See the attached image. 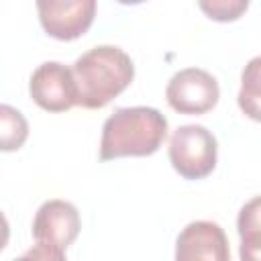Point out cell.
Listing matches in <instances>:
<instances>
[{"label": "cell", "mask_w": 261, "mask_h": 261, "mask_svg": "<svg viewBox=\"0 0 261 261\" xmlns=\"http://www.w3.org/2000/svg\"><path fill=\"white\" fill-rule=\"evenodd\" d=\"M77 84V106L96 110L124 92L133 77L135 65L126 51L116 45H96L82 53L71 65Z\"/></svg>", "instance_id": "obj_1"}, {"label": "cell", "mask_w": 261, "mask_h": 261, "mask_svg": "<svg viewBox=\"0 0 261 261\" xmlns=\"http://www.w3.org/2000/svg\"><path fill=\"white\" fill-rule=\"evenodd\" d=\"M167 137V118L151 106L116 108L102 126L100 159L153 155Z\"/></svg>", "instance_id": "obj_2"}, {"label": "cell", "mask_w": 261, "mask_h": 261, "mask_svg": "<svg viewBox=\"0 0 261 261\" xmlns=\"http://www.w3.org/2000/svg\"><path fill=\"white\" fill-rule=\"evenodd\" d=\"M216 137L202 124H181L169 139V161L184 179H202L216 167Z\"/></svg>", "instance_id": "obj_3"}, {"label": "cell", "mask_w": 261, "mask_h": 261, "mask_svg": "<svg viewBox=\"0 0 261 261\" xmlns=\"http://www.w3.org/2000/svg\"><path fill=\"white\" fill-rule=\"evenodd\" d=\"M167 104L179 114H204L220 98L218 82L202 67H184L171 75L165 88Z\"/></svg>", "instance_id": "obj_4"}, {"label": "cell", "mask_w": 261, "mask_h": 261, "mask_svg": "<svg viewBox=\"0 0 261 261\" xmlns=\"http://www.w3.org/2000/svg\"><path fill=\"white\" fill-rule=\"evenodd\" d=\"M29 94L47 112H65L77 104V84L71 67L59 61H43L29 80Z\"/></svg>", "instance_id": "obj_5"}, {"label": "cell", "mask_w": 261, "mask_h": 261, "mask_svg": "<svg viewBox=\"0 0 261 261\" xmlns=\"http://www.w3.org/2000/svg\"><path fill=\"white\" fill-rule=\"evenodd\" d=\"M37 12L45 33L59 41L82 37L94 22V0H39Z\"/></svg>", "instance_id": "obj_6"}, {"label": "cell", "mask_w": 261, "mask_h": 261, "mask_svg": "<svg viewBox=\"0 0 261 261\" xmlns=\"http://www.w3.org/2000/svg\"><path fill=\"white\" fill-rule=\"evenodd\" d=\"M173 261H230L228 239L222 226L212 220L186 224L177 234Z\"/></svg>", "instance_id": "obj_7"}, {"label": "cell", "mask_w": 261, "mask_h": 261, "mask_svg": "<svg viewBox=\"0 0 261 261\" xmlns=\"http://www.w3.org/2000/svg\"><path fill=\"white\" fill-rule=\"evenodd\" d=\"M82 220L77 208L67 200H47L39 206L33 218V237L37 243H47L67 249L80 234Z\"/></svg>", "instance_id": "obj_8"}, {"label": "cell", "mask_w": 261, "mask_h": 261, "mask_svg": "<svg viewBox=\"0 0 261 261\" xmlns=\"http://www.w3.org/2000/svg\"><path fill=\"white\" fill-rule=\"evenodd\" d=\"M237 230L241 237V261H261V196L251 198L241 208Z\"/></svg>", "instance_id": "obj_9"}, {"label": "cell", "mask_w": 261, "mask_h": 261, "mask_svg": "<svg viewBox=\"0 0 261 261\" xmlns=\"http://www.w3.org/2000/svg\"><path fill=\"white\" fill-rule=\"evenodd\" d=\"M237 102L245 116L261 122V55L249 59L243 67Z\"/></svg>", "instance_id": "obj_10"}, {"label": "cell", "mask_w": 261, "mask_h": 261, "mask_svg": "<svg viewBox=\"0 0 261 261\" xmlns=\"http://www.w3.org/2000/svg\"><path fill=\"white\" fill-rule=\"evenodd\" d=\"M29 137V122L20 110L2 104L0 106V149L16 151Z\"/></svg>", "instance_id": "obj_11"}, {"label": "cell", "mask_w": 261, "mask_h": 261, "mask_svg": "<svg viewBox=\"0 0 261 261\" xmlns=\"http://www.w3.org/2000/svg\"><path fill=\"white\" fill-rule=\"evenodd\" d=\"M200 8L214 20L220 22H228V20H237L247 8L249 2L247 0H202Z\"/></svg>", "instance_id": "obj_12"}, {"label": "cell", "mask_w": 261, "mask_h": 261, "mask_svg": "<svg viewBox=\"0 0 261 261\" xmlns=\"http://www.w3.org/2000/svg\"><path fill=\"white\" fill-rule=\"evenodd\" d=\"M12 261H67V259L63 255V249L47 245V243H37L24 255H20Z\"/></svg>", "instance_id": "obj_13"}]
</instances>
